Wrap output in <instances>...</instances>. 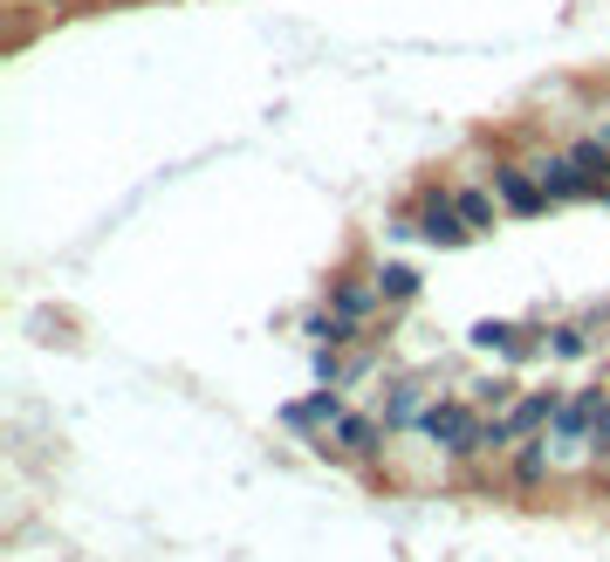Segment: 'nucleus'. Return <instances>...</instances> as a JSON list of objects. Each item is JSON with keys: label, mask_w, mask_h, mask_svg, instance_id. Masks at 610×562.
Segmentation results:
<instances>
[{"label": "nucleus", "mask_w": 610, "mask_h": 562, "mask_svg": "<svg viewBox=\"0 0 610 562\" xmlns=\"http://www.w3.org/2000/svg\"><path fill=\"white\" fill-rule=\"evenodd\" d=\"M555 405H563V391H521V398H507L501 412L488 419V459H507L515 446L542 440V432L555 425Z\"/></svg>", "instance_id": "obj_3"}, {"label": "nucleus", "mask_w": 610, "mask_h": 562, "mask_svg": "<svg viewBox=\"0 0 610 562\" xmlns=\"http://www.w3.org/2000/svg\"><path fill=\"white\" fill-rule=\"evenodd\" d=\"M549 329H528V323H473V350L488 356H536Z\"/></svg>", "instance_id": "obj_10"}, {"label": "nucleus", "mask_w": 610, "mask_h": 562, "mask_svg": "<svg viewBox=\"0 0 610 562\" xmlns=\"http://www.w3.org/2000/svg\"><path fill=\"white\" fill-rule=\"evenodd\" d=\"M419 432L432 446H439L446 459H488V412H480L473 398H432L425 405V419H419Z\"/></svg>", "instance_id": "obj_1"}, {"label": "nucleus", "mask_w": 610, "mask_h": 562, "mask_svg": "<svg viewBox=\"0 0 610 562\" xmlns=\"http://www.w3.org/2000/svg\"><path fill=\"white\" fill-rule=\"evenodd\" d=\"M385 425H419L425 419V385H412V377H404V385H391L385 391V412H377Z\"/></svg>", "instance_id": "obj_14"}, {"label": "nucleus", "mask_w": 610, "mask_h": 562, "mask_svg": "<svg viewBox=\"0 0 610 562\" xmlns=\"http://www.w3.org/2000/svg\"><path fill=\"white\" fill-rule=\"evenodd\" d=\"M488 186H494V199H501V213H507V220H536V213L549 207V192H542L536 165H521V159H501V165L488 172Z\"/></svg>", "instance_id": "obj_5"}, {"label": "nucleus", "mask_w": 610, "mask_h": 562, "mask_svg": "<svg viewBox=\"0 0 610 562\" xmlns=\"http://www.w3.org/2000/svg\"><path fill=\"white\" fill-rule=\"evenodd\" d=\"M536 178H542L549 207H576V199H597V186L583 178V165L570 159V151H549V159H536Z\"/></svg>", "instance_id": "obj_7"}, {"label": "nucleus", "mask_w": 610, "mask_h": 562, "mask_svg": "<svg viewBox=\"0 0 610 562\" xmlns=\"http://www.w3.org/2000/svg\"><path fill=\"white\" fill-rule=\"evenodd\" d=\"M590 467H610V398L597 412V432H590Z\"/></svg>", "instance_id": "obj_16"}, {"label": "nucleus", "mask_w": 610, "mask_h": 562, "mask_svg": "<svg viewBox=\"0 0 610 562\" xmlns=\"http://www.w3.org/2000/svg\"><path fill=\"white\" fill-rule=\"evenodd\" d=\"M385 419H371V412H343L337 419V432H329V446H337V453H350V459H377V453H385Z\"/></svg>", "instance_id": "obj_11"}, {"label": "nucleus", "mask_w": 610, "mask_h": 562, "mask_svg": "<svg viewBox=\"0 0 610 562\" xmlns=\"http://www.w3.org/2000/svg\"><path fill=\"white\" fill-rule=\"evenodd\" d=\"M453 207H460V220L473 226V234H494V226H501V199H494V186H453Z\"/></svg>", "instance_id": "obj_12"}, {"label": "nucleus", "mask_w": 610, "mask_h": 562, "mask_svg": "<svg viewBox=\"0 0 610 562\" xmlns=\"http://www.w3.org/2000/svg\"><path fill=\"white\" fill-rule=\"evenodd\" d=\"M343 412H350L343 391H337V385H322V391H309L302 405H282V425H289V432H337Z\"/></svg>", "instance_id": "obj_9"}, {"label": "nucleus", "mask_w": 610, "mask_h": 562, "mask_svg": "<svg viewBox=\"0 0 610 562\" xmlns=\"http://www.w3.org/2000/svg\"><path fill=\"white\" fill-rule=\"evenodd\" d=\"M603 144H610V131H603Z\"/></svg>", "instance_id": "obj_18"}, {"label": "nucleus", "mask_w": 610, "mask_h": 562, "mask_svg": "<svg viewBox=\"0 0 610 562\" xmlns=\"http://www.w3.org/2000/svg\"><path fill=\"white\" fill-rule=\"evenodd\" d=\"M542 350L549 356H590V329H583V323H555L542 337Z\"/></svg>", "instance_id": "obj_15"}, {"label": "nucleus", "mask_w": 610, "mask_h": 562, "mask_svg": "<svg viewBox=\"0 0 610 562\" xmlns=\"http://www.w3.org/2000/svg\"><path fill=\"white\" fill-rule=\"evenodd\" d=\"M371 281H377V295H385V309H398V302L419 295V268H404V261H377Z\"/></svg>", "instance_id": "obj_13"}, {"label": "nucleus", "mask_w": 610, "mask_h": 562, "mask_svg": "<svg viewBox=\"0 0 610 562\" xmlns=\"http://www.w3.org/2000/svg\"><path fill=\"white\" fill-rule=\"evenodd\" d=\"M501 473H507V488H515V494H536V488H549V480L563 473V467H555V453H549V432H542V440H528V446H515V453H507V459H501Z\"/></svg>", "instance_id": "obj_6"}, {"label": "nucleus", "mask_w": 610, "mask_h": 562, "mask_svg": "<svg viewBox=\"0 0 610 562\" xmlns=\"http://www.w3.org/2000/svg\"><path fill=\"white\" fill-rule=\"evenodd\" d=\"M391 234H419L425 247H467L473 226L460 220V207H453V186H425V192L412 199V213L391 220Z\"/></svg>", "instance_id": "obj_4"}, {"label": "nucleus", "mask_w": 610, "mask_h": 562, "mask_svg": "<svg viewBox=\"0 0 610 562\" xmlns=\"http://www.w3.org/2000/svg\"><path fill=\"white\" fill-rule=\"evenodd\" d=\"M28 8H35V0H28ZM56 8H62V0H56Z\"/></svg>", "instance_id": "obj_17"}, {"label": "nucleus", "mask_w": 610, "mask_h": 562, "mask_svg": "<svg viewBox=\"0 0 610 562\" xmlns=\"http://www.w3.org/2000/svg\"><path fill=\"white\" fill-rule=\"evenodd\" d=\"M603 398H610L603 385H576V391H563V405H555V425H549L555 467H590V432H597Z\"/></svg>", "instance_id": "obj_2"}, {"label": "nucleus", "mask_w": 610, "mask_h": 562, "mask_svg": "<svg viewBox=\"0 0 610 562\" xmlns=\"http://www.w3.org/2000/svg\"><path fill=\"white\" fill-rule=\"evenodd\" d=\"M377 309H385V295H377V281H371V274H343V281H329V316H343L350 329H364Z\"/></svg>", "instance_id": "obj_8"}]
</instances>
